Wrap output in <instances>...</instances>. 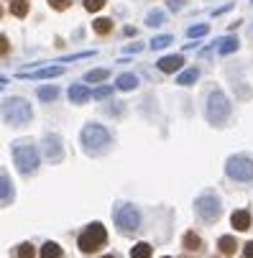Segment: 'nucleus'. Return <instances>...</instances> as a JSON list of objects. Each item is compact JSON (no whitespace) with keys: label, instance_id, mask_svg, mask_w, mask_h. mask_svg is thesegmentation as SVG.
<instances>
[{"label":"nucleus","instance_id":"nucleus-2","mask_svg":"<svg viewBox=\"0 0 253 258\" xmlns=\"http://www.w3.org/2000/svg\"><path fill=\"white\" fill-rule=\"evenodd\" d=\"M230 110H233V105L228 102V97H225L220 90L210 92L205 113H207V120H210L212 125H223V123L230 118Z\"/></svg>","mask_w":253,"mask_h":258},{"label":"nucleus","instance_id":"nucleus-20","mask_svg":"<svg viewBox=\"0 0 253 258\" xmlns=\"http://www.w3.org/2000/svg\"><path fill=\"white\" fill-rule=\"evenodd\" d=\"M11 13L18 16V18H23L28 13V0H11Z\"/></svg>","mask_w":253,"mask_h":258},{"label":"nucleus","instance_id":"nucleus-30","mask_svg":"<svg viewBox=\"0 0 253 258\" xmlns=\"http://www.w3.org/2000/svg\"><path fill=\"white\" fill-rule=\"evenodd\" d=\"M85 3V8L90 11V13H95V11H100L102 6H105V0H82Z\"/></svg>","mask_w":253,"mask_h":258},{"label":"nucleus","instance_id":"nucleus-17","mask_svg":"<svg viewBox=\"0 0 253 258\" xmlns=\"http://www.w3.org/2000/svg\"><path fill=\"white\" fill-rule=\"evenodd\" d=\"M197 77H200V72H197V69H187V72H182V75L176 77V82L182 85V87H189V85L197 82Z\"/></svg>","mask_w":253,"mask_h":258},{"label":"nucleus","instance_id":"nucleus-18","mask_svg":"<svg viewBox=\"0 0 253 258\" xmlns=\"http://www.w3.org/2000/svg\"><path fill=\"white\" fill-rule=\"evenodd\" d=\"M92 28H95V33L105 36V33H110V31H113V21H110V18H97V21L92 23Z\"/></svg>","mask_w":253,"mask_h":258},{"label":"nucleus","instance_id":"nucleus-19","mask_svg":"<svg viewBox=\"0 0 253 258\" xmlns=\"http://www.w3.org/2000/svg\"><path fill=\"white\" fill-rule=\"evenodd\" d=\"M0 179H3V205H11V200H13V187H11L8 171H3V174H0Z\"/></svg>","mask_w":253,"mask_h":258},{"label":"nucleus","instance_id":"nucleus-12","mask_svg":"<svg viewBox=\"0 0 253 258\" xmlns=\"http://www.w3.org/2000/svg\"><path fill=\"white\" fill-rule=\"evenodd\" d=\"M182 64H184V59L179 56V54H174V56H164V59L159 61V69H161V72H166V75H171V72L182 69Z\"/></svg>","mask_w":253,"mask_h":258},{"label":"nucleus","instance_id":"nucleus-7","mask_svg":"<svg viewBox=\"0 0 253 258\" xmlns=\"http://www.w3.org/2000/svg\"><path fill=\"white\" fill-rule=\"evenodd\" d=\"M195 210L202 220H207V223H215V220L220 217V200L215 197V195H202L197 197L195 202Z\"/></svg>","mask_w":253,"mask_h":258},{"label":"nucleus","instance_id":"nucleus-16","mask_svg":"<svg viewBox=\"0 0 253 258\" xmlns=\"http://www.w3.org/2000/svg\"><path fill=\"white\" fill-rule=\"evenodd\" d=\"M218 51H220V54H233V51H238V39H233V36H225V39H220Z\"/></svg>","mask_w":253,"mask_h":258},{"label":"nucleus","instance_id":"nucleus-31","mask_svg":"<svg viewBox=\"0 0 253 258\" xmlns=\"http://www.w3.org/2000/svg\"><path fill=\"white\" fill-rule=\"evenodd\" d=\"M110 92H113L110 87H100V90H92V97H95V100H102V97H107Z\"/></svg>","mask_w":253,"mask_h":258},{"label":"nucleus","instance_id":"nucleus-25","mask_svg":"<svg viewBox=\"0 0 253 258\" xmlns=\"http://www.w3.org/2000/svg\"><path fill=\"white\" fill-rule=\"evenodd\" d=\"M184 248H187V250H200V248H202V240H200V235H195V233H187V235H184Z\"/></svg>","mask_w":253,"mask_h":258},{"label":"nucleus","instance_id":"nucleus-3","mask_svg":"<svg viewBox=\"0 0 253 258\" xmlns=\"http://www.w3.org/2000/svg\"><path fill=\"white\" fill-rule=\"evenodd\" d=\"M107 143H110V133H107L102 125L97 123H90L82 128V146L87 154H100L107 149Z\"/></svg>","mask_w":253,"mask_h":258},{"label":"nucleus","instance_id":"nucleus-26","mask_svg":"<svg viewBox=\"0 0 253 258\" xmlns=\"http://www.w3.org/2000/svg\"><path fill=\"white\" fill-rule=\"evenodd\" d=\"M210 31V26L207 23H200V26H189L187 28V36H189V39H200V36H205Z\"/></svg>","mask_w":253,"mask_h":258},{"label":"nucleus","instance_id":"nucleus-23","mask_svg":"<svg viewBox=\"0 0 253 258\" xmlns=\"http://www.w3.org/2000/svg\"><path fill=\"white\" fill-rule=\"evenodd\" d=\"M39 97L44 100V102H51V100H56L59 97V87H39Z\"/></svg>","mask_w":253,"mask_h":258},{"label":"nucleus","instance_id":"nucleus-21","mask_svg":"<svg viewBox=\"0 0 253 258\" xmlns=\"http://www.w3.org/2000/svg\"><path fill=\"white\" fill-rule=\"evenodd\" d=\"M131 258H151V245H149V243H138V245H133Z\"/></svg>","mask_w":253,"mask_h":258},{"label":"nucleus","instance_id":"nucleus-4","mask_svg":"<svg viewBox=\"0 0 253 258\" xmlns=\"http://www.w3.org/2000/svg\"><path fill=\"white\" fill-rule=\"evenodd\" d=\"M31 105L26 102V100H21V97H8V100H3V118H6V123H11V125H26L28 120H31Z\"/></svg>","mask_w":253,"mask_h":258},{"label":"nucleus","instance_id":"nucleus-1","mask_svg":"<svg viewBox=\"0 0 253 258\" xmlns=\"http://www.w3.org/2000/svg\"><path fill=\"white\" fill-rule=\"evenodd\" d=\"M13 161H16V166H18V171L23 176H31L36 169H39V151H36L33 143L18 141L13 146Z\"/></svg>","mask_w":253,"mask_h":258},{"label":"nucleus","instance_id":"nucleus-9","mask_svg":"<svg viewBox=\"0 0 253 258\" xmlns=\"http://www.w3.org/2000/svg\"><path fill=\"white\" fill-rule=\"evenodd\" d=\"M44 154H46V159L49 161H61V156H64V149H61V138L59 136H46L44 138Z\"/></svg>","mask_w":253,"mask_h":258},{"label":"nucleus","instance_id":"nucleus-35","mask_svg":"<svg viewBox=\"0 0 253 258\" xmlns=\"http://www.w3.org/2000/svg\"><path fill=\"white\" fill-rule=\"evenodd\" d=\"M102 258H115V255H102Z\"/></svg>","mask_w":253,"mask_h":258},{"label":"nucleus","instance_id":"nucleus-33","mask_svg":"<svg viewBox=\"0 0 253 258\" xmlns=\"http://www.w3.org/2000/svg\"><path fill=\"white\" fill-rule=\"evenodd\" d=\"M243 255H245V258H253V240H250V243H245V250H243Z\"/></svg>","mask_w":253,"mask_h":258},{"label":"nucleus","instance_id":"nucleus-37","mask_svg":"<svg viewBox=\"0 0 253 258\" xmlns=\"http://www.w3.org/2000/svg\"><path fill=\"white\" fill-rule=\"evenodd\" d=\"M250 3H253V0H250Z\"/></svg>","mask_w":253,"mask_h":258},{"label":"nucleus","instance_id":"nucleus-34","mask_svg":"<svg viewBox=\"0 0 253 258\" xmlns=\"http://www.w3.org/2000/svg\"><path fill=\"white\" fill-rule=\"evenodd\" d=\"M0 49H3V56L8 54V39H6V36H3V39H0Z\"/></svg>","mask_w":253,"mask_h":258},{"label":"nucleus","instance_id":"nucleus-14","mask_svg":"<svg viewBox=\"0 0 253 258\" xmlns=\"http://www.w3.org/2000/svg\"><path fill=\"white\" fill-rule=\"evenodd\" d=\"M218 245H220V253H223V255H233L235 248H238V243H235L233 235H223V238L218 240Z\"/></svg>","mask_w":253,"mask_h":258},{"label":"nucleus","instance_id":"nucleus-6","mask_svg":"<svg viewBox=\"0 0 253 258\" xmlns=\"http://www.w3.org/2000/svg\"><path fill=\"white\" fill-rule=\"evenodd\" d=\"M225 171L235 181H250L253 179V161L248 156H230L225 164Z\"/></svg>","mask_w":253,"mask_h":258},{"label":"nucleus","instance_id":"nucleus-32","mask_svg":"<svg viewBox=\"0 0 253 258\" xmlns=\"http://www.w3.org/2000/svg\"><path fill=\"white\" fill-rule=\"evenodd\" d=\"M49 6L56 8V11H67L69 8V0H49Z\"/></svg>","mask_w":253,"mask_h":258},{"label":"nucleus","instance_id":"nucleus-24","mask_svg":"<svg viewBox=\"0 0 253 258\" xmlns=\"http://www.w3.org/2000/svg\"><path fill=\"white\" fill-rule=\"evenodd\" d=\"M41 258H61V248L56 243H46L41 248Z\"/></svg>","mask_w":253,"mask_h":258},{"label":"nucleus","instance_id":"nucleus-15","mask_svg":"<svg viewBox=\"0 0 253 258\" xmlns=\"http://www.w3.org/2000/svg\"><path fill=\"white\" fill-rule=\"evenodd\" d=\"M138 87V77L131 75V72H125V75L118 77V90H136Z\"/></svg>","mask_w":253,"mask_h":258},{"label":"nucleus","instance_id":"nucleus-28","mask_svg":"<svg viewBox=\"0 0 253 258\" xmlns=\"http://www.w3.org/2000/svg\"><path fill=\"white\" fill-rule=\"evenodd\" d=\"M164 18H166V16H164L161 11H151V13H149V18H146V23H149V26H161V23H164Z\"/></svg>","mask_w":253,"mask_h":258},{"label":"nucleus","instance_id":"nucleus-11","mask_svg":"<svg viewBox=\"0 0 253 258\" xmlns=\"http://www.w3.org/2000/svg\"><path fill=\"white\" fill-rule=\"evenodd\" d=\"M90 97H92V90H87L85 85H72V87H69V100H72V102L82 105V102H87Z\"/></svg>","mask_w":253,"mask_h":258},{"label":"nucleus","instance_id":"nucleus-13","mask_svg":"<svg viewBox=\"0 0 253 258\" xmlns=\"http://www.w3.org/2000/svg\"><path fill=\"white\" fill-rule=\"evenodd\" d=\"M230 223H233L235 230H248V228H250V212H248V210H238V212H233Z\"/></svg>","mask_w":253,"mask_h":258},{"label":"nucleus","instance_id":"nucleus-22","mask_svg":"<svg viewBox=\"0 0 253 258\" xmlns=\"http://www.w3.org/2000/svg\"><path fill=\"white\" fill-rule=\"evenodd\" d=\"M107 77H110V72H107V69H92V72H87V75H85L87 82H102Z\"/></svg>","mask_w":253,"mask_h":258},{"label":"nucleus","instance_id":"nucleus-29","mask_svg":"<svg viewBox=\"0 0 253 258\" xmlns=\"http://www.w3.org/2000/svg\"><path fill=\"white\" fill-rule=\"evenodd\" d=\"M33 255H36V250H33V245H31V243L18 245V258H33Z\"/></svg>","mask_w":253,"mask_h":258},{"label":"nucleus","instance_id":"nucleus-36","mask_svg":"<svg viewBox=\"0 0 253 258\" xmlns=\"http://www.w3.org/2000/svg\"><path fill=\"white\" fill-rule=\"evenodd\" d=\"M164 258H169V255H164Z\"/></svg>","mask_w":253,"mask_h":258},{"label":"nucleus","instance_id":"nucleus-27","mask_svg":"<svg viewBox=\"0 0 253 258\" xmlns=\"http://www.w3.org/2000/svg\"><path fill=\"white\" fill-rule=\"evenodd\" d=\"M171 41H174V39H171V36H166V33H164V36H154V41H151V49H166V46H169Z\"/></svg>","mask_w":253,"mask_h":258},{"label":"nucleus","instance_id":"nucleus-10","mask_svg":"<svg viewBox=\"0 0 253 258\" xmlns=\"http://www.w3.org/2000/svg\"><path fill=\"white\" fill-rule=\"evenodd\" d=\"M61 67H46V69H39V72H21V77H31V80H49V77H59L61 75Z\"/></svg>","mask_w":253,"mask_h":258},{"label":"nucleus","instance_id":"nucleus-8","mask_svg":"<svg viewBox=\"0 0 253 258\" xmlns=\"http://www.w3.org/2000/svg\"><path fill=\"white\" fill-rule=\"evenodd\" d=\"M115 223L120 225L123 233H133V230H138V225H141V215H138V210H136L133 205H123V207L118 210V215H115Z\"/></svg>","mask_w":253,"mask_h":258},{"label":"nucleus","instance_id":"nucleus-5","mask_svg":"<svg viewBox=\"0 0 253 258\" xmlns=\"http://www.w3.org/2000/svg\"><path fill=\"white\" fill-rule=\"evenodd\" d=\"M105 240H107L105 228H102L100 223H92V225L80 235V248H82V253H92V250H100V248L105 245Z\"/></svg>","mask_w":253,"mask_h":258}]
</instances>
